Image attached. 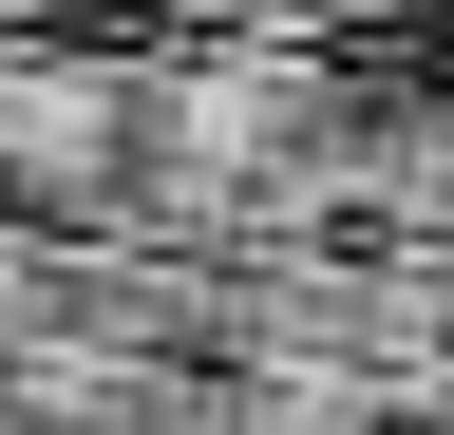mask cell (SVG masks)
<instances>
[{"mask_svg": "<svg viewBox=\"0 0 454 435\" xmlns=\"http://www.w3.org/2000/svg\"><path fill=\"white\" fill-rule=\"evenodd\" d=\"M0 208L20 228H133V58L0 38Z\"/></svg>", "mask_w": 454, "mask_h": 435, "instance_id": "obj_1", "label": "cell"}]
</instances>
